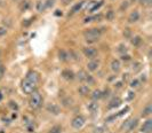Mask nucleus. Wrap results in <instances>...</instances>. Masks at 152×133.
Masks as SVG:
<instances>
[{"label": "nucleus", "instance_id": "obj_43", "mask_svg": "<svg viewBox=\"0 0 152 133\" xmlns=\"http://www.w3.org/2000/svg\"><path fill=\"white\" fill-rule=\"evenodd\" d=\"M109 93H110V91H109V90H105L104 92H102V97H106V96H109Z\"/></svg>", "mask_w": 152, "mask_h": 133}, {"label": "nucleus", "instance_id": "obj_26", "mask_svg": "<svg viewBox=\"0 0 152 133\" xmlns=\"http://www.w3.org/2000/svg\"><path fill=\"white\" fill-rule=\"evenodd\" d=\"M34 130H36V126H34V124L33 123H31L29 125H26V131L29 132V133H33Z\"/></svg>", "mask_w": 152, "mask_h": 133}, {"label": "nucleus", "instance_id": "obj_27", "mask_svg": "<svg viewBox=\"0 0 152 133\" xmlns=\"http://www.w3.org/2000/svg\"><path fill=\"white\" fill-rule=\"evenodd\" d=\"M54 3H55V0H47V1L44 3L45 8H50V7L54 6Z\"/></svg>", "mask_w": 152, "mask_h": 133}, {"label": "nucleus", "instance_id": "obj_8", "mask_svg": "<svg viewBox=\"0 0 152 133\" xmlns=\"http://www.w3.org/2000/svg\"><path fill=\"white\" fill-rule=\"evenodd\" d=\"M142 133H151L152 132V121L148 119L142 126Z\"/></svg>", "mask_w": 152, "mask_h": 133}, {"label": "nucleus", "instance_id": "obj_45", "mask_svg": "<svg viewBox=\"0 0 152 133\" xmlns=\"http://www.w3.org/2000/svg\"><path fill=\"white\" fill-rule=\"evenodd\" d=\"M101 15H97V16H93L92 17V21H99V20H101Z\"/></svg>", "mask_w": 152, "mask_h": 133}, {"label": "nucleus", "instance_id": "obj_50", "mask_svg": "<svg viewBox=\"0 0 152 133\" xmlns=\"http://www.w3.org/2000/svg\"><path fill=\"white\" fill-rule=\"evenodd\" d=\"M1 99H2V94L0 93V101H1Z\"/></svg>", "mask_w": 152, "mask_h": 133}, {"label": "nucleus", "instance_id": "obj_2", "mask_svg": "<svg viewBox=\"0 0 152 133\" xmlns=\"http://www.w3.org/2000/svg\"><path fill=\"white\" fill-rule=\"evenodd\" d=\"M29 104L33 109H38L39 107H41V104H42V96H41V94L39 92H36V91L31 93Z\"/></svg>", "mask_w": 152, "mask_h": 133}, {"label": "nucleus", "instance_id": "obj_15", "mask_svg": "<svg viewBox=\"0 0 152 133\" xmlns=\"http://www.w3.org/2000/svg\"><path fill=\"white\" fill-rule=\"evenodd\" d=\"M98 65H99L98 61H91L87 64V68H88V70H91V71H95V70H97Z\"/></svg>", "mask_w": 152, "mask_h": 133}, {"label": "nucleus", "instance_id": "obj_5", "mask_svg": "<svg viewBox=\"0 0 152 133\" xmlns=\"http://www.w3.org/2000/svg\"><path fill=\"white\" fill-rule=\"evenodd\" d=\"M85 122H86L85 117L81 116V115H78V116H75L73 119H72L71 125H72V127H74V128H77V130H79V128H81V127L85 125Z\"/></svg>", "mask_w": 152, "mask_h": 133}, {"label": "nucleus", "instance_id": "obj_22", "mask_svg": "<svg viewBox=\"0 0 152 133\" xmlns=\"http://www.w3.org/2000/svg\"><path fill=\"white\" fill-rule=\"evenodd\" d=\"M101 97H102V92L99 90H95L94 92H93V94H92L93 100H98V99H101Z\"/></svg>", "mask_w": 152, "mask_h": 133}, {"label": "nucleus", "instance_id": "obj_36", "mask_svg": "<svg viewBox=\"0 0 152 133\" xmlns=\"http://www.w3.org/2000/svg\"><path fill=\"white\" fill-rule=\"evenodd\" d=\"M151 1H152V0H140L141 5H144V6H150Z\"/></svg>", "mask_w": 152, "mask_h": 133}, {"label": "nucleus", "instance_id": "obj_12", "mask_svg": "<svg viewBox=\"0 0 152 133\" xmlns=\"http://www.w3.org/2000/svg\"><path fill=\"white\" fill-rule=\"evenodd\" d=\"M120 104H121V100H120V97H113V99L110 101V103H109V108H110V109H112V108L119 107Z\"/></svg>", "mask_w": 152, "mask_h": 133}, {"label": "nucleus", "instance_id": "obj_20", "mask_svg": "<svg viewBox=\"0 0 152 133\" xmlns=\"http://www.w3.org/2000/svg\"><path fill=\"white\" fill-rule=\"evenodd\" d=\"M87 108H88V110L91 111V113L94 114V113H96V111L98 110V104L96 102H91V103H88Z\"/></svg>", "mask_w": 152, "mask_h": 133}, {"label": "nucleus", "instance_id": "obj_52", "mask_svg": "<svg viewBox=\"0 0 152 133\" xmlns=\"http://www.w3.org/2000/svg\"><path fill=\"white\" fill-rule=\"evenodd\" d=\"M0 3H1V0H0Z\"/></svg>", "mask_w": 152, "mask_h": 133}, {"label": "nucleus", "instance_id": "obj_29", "mask_svg": "<svg viewBox=\"0 0 152 133\" xmlns=\"http://www.w3.org/2000/svg\"><path fill=\"white\" fill-rule=\"evenodd\" d=\"M102 5H103V1H99L98 3H95V5H94V6H93V7H92V8H91V9H89V10H91V12L93 13V12H95V10H96V9H98V8H99V7H101Z\"/></svg>", "mask_w": 152, "mask_h": 133}, {"label": "nucleus", "instance_id": "obj_17", "mask_svg": "<svg viewBox=\"0 0 152 133\" xmlns=\"http://www.w3.org/2000/svg\"><path fill=\"white\" fill-rule=\"evenodd\" d=\"M132 44H133V46H135V47H140L141 44H142V38H141L140 36L133 37L132 38Z\"/></svg>", "mask_w": 152, "mask_h": 133}, {"label": "nucleus", "instance_id": "obj_31", "mask_svg": "<svg viewBox=\"0 0 152 133\" xmlns=\"http://www.w3.org/2000/svg\"><path fill=\"white\" fill-rule=\"evenodd\" d=\"M124 36H125V38H127V39H129L130 36H132V31H130V29H125V31H124Z\"/></svg>", "mask_w": 152, "mask_h": 133}, {"label": "nucleus", "instance_id": "obj_30", "mask_svg": "<svg viewBox=\"0 0 152 133\" xmlns=\"http://www.w3.org/2000/svg\"><path fill=\"white\" fill-rule=\"evenodd\" d=\"M118 52H119V53H121V54H125L126 52H127V47H126L124 44H121V45H120V46L118 47Z\"/></svg>", "mask_w": 152, "mask_h": 133}, {"label": "nucleus", "instance_id": "obj_34", "mask_svg": "<svg viewBox=\"0 0 152 133\" xmlns=\"http://www.w3.org/2000/svg\"><path fill=\"white\" fill-rule=\"evenodd\" d=\"M37 8H38V10H39V12H44V10L46 9V8H45V5H44L42 2H39V3H38V5H37Z\"/></svg>", "mask_w": 152, "mask_h": 133}, {"label": "nucleus", "instance_id": "obj_48", "mask_svg": "<svg viewBox=\"0 0 152 133\" xmlns=\"http://www.w3.org/2000/svg\"><path fill=\"white\" fill-rule=\"evenodd\" d=\"M55 15H56V16H60V15H62V12H61V10H56Z\"/></svg>", "mask_w": 152, "mask_h": 133}, {"label": "nucleus", "instance_id": "obj_37", "mask_svg": "<svg viewBox=\"0 0 152 133\" xmlns=\"http://www.w3.org/2000/svg\"><path fill=\"white\" fill-rule=\"evenodd\" d=\"M6 33H7V29H6V28H3V26H0V37L5 36Z\"/></svg>", "mask_w": 152, "mask_h": 133}, {"label": "nucleus", "instance_id": "obj_3", "mask_svg": "<svg viewBox=\"0 0 152 133\" xmlns=\"http://www.w3.org/2000/svg\"><path fill=\"white\" fill-rule=\"evenodd\" d=\"M22 88L24 91V93L31 94L32 92H34V90H36V83H33V82H31V80L25 78V80L22 83Z\"/></svg>", "mask_w": 152, "mask_h": 133}, {"label": "nucleus", "instance_id": "obj_16", "mask_svg": "<svg viewBox=\"0 0 152 133\" xmlns=\"http://www.w3.org/2000/svg\"><path fill=\"white\" fill-rule=\"evenodd\" d=\"M151 113H152V104L149 103V104H148V106L142 110V117L149 116V115H151Z\"/></svg>", "mask_w": 152, "mask_h": 133}, {"label": "nucleus", "instance_id": "obj_33", "mask_svg": "<svg viewBox=\"0 0 152 133\" xmlns=\"http://www.w3.org/2000/svg\"><path fill=\"white\" fill-rule=\"evenodd\" d=\"M9 107L12 108L13 110H17V109H18V106H17V103L14 102V101H9Z\"/></svg>", "mask_w": 152, "mask_h": 133}, {"label": "nucleus", "instance_id": "obj_35", "mask_svg": "<svg viewBox=\"0 0 152 133\" xmlns=\"http://www.w3.org/2000/svg\"><path fill=\"white\" fill-rule=\"evenodd\" d=\"M140 85V80L139 79H134V80H132V83H130V86L132 87H137Z\"/></svg>", "mask_w": 152, "mask_h": 133}, {"label": "nucleus", "instance_id": "obj_11", "mask_svg": "<svg viewBox=\"0 0 152 133\" xmlns=\"http://www.w3.org/2000/svg\"><path fill=\"white\" fill-rule=\"evenodd\" d=\"M26 79H29V80H31V82H33V83L37 84L38 80H39V76H38L37 72L30 71V72H27V75H26Z\"/></svg>", "mask_w": 152, "mask_h": 133}, {"label": "nucleus", "instance_id": "obj_46", "mask_svg": "<svg viewBox=\"0 0 152 133\" xmlns=\"http://www.w3.org/2000/svg\"><path fill=\"white\" fill-rule=\"evenodd\" d=\"M61 1L63 2V5H69V3L72 2V1H73V0H61Z\"/></svg>", "mask_w": 152, "mask_h": 133}, {"label": "nucleus", "instance_id": "obj_49", "mask_svg": "<svg viewBox=\"0 0 152 133\" xmlns=\"http://www.w3.org/2000/svg\"><path fill=\"white\" fill-rule=\"evenodd\" d=\"M122 85V83H117V87H121Z\"/></svg>", "mask_w": 152, "mask_h": 133}, {"label": "nucleus", "instance_id": "obj_24", "mask_svg": "<svg viewBox=\"0 0 152 133\" xmlns=\"http://www.w3.org/2000/svg\"><path fill=\"white\" fill-rule=\"evenodd\" d=\"M82 5H84V2H78V3H75V5L73 6V8H72V13H77L78 10L82 7Z\"/></svg>", "mask_w": 152, "mask_h": 133}, {"label": "nucleus", "instance_id": "obj_51", "mask_svg": "<svg viewBox=\"0 0 152 133\" xmlns=\"http://www.w3.org/2000/svg\"><path fill=\"white\" fill-rule=\"evenodd\" d=\"M0 133H3V132H2V130H0Z\"/></svg>", "mask_w": 152, "mask_h": 133}, {"label": "nucleus", "instance_id": "obj_41", "mask_svg": "<svg viewBox=\"0 0 152 133\" xmlns=\"http://www.w3.org/2000/svg\"><path fill=\"white\" fill-rule=\"evenodd\" d=\"M127 7H128V1H124V2L121 3V7H120V9L124 10V9H126Z\"/></svg>", "mask_w": 152, "mask_h": 133}, {"label": "nucleus", "instance_id": "obj_47", "mask_svg": "<svg viewBox=\"0 0 152 133\" xmlns=\"http://www.w3.org/2000/svg\"><path fill=\"white\" fill-rule=\"evenodd\" d=\"M128 94H129V96H128V100H132L133 97H134V95H135V94H134L133 92H129Z\"/></svg>", "mask_w": 152, "mask_h": 133}, {"label": "nucleus", "instance_id": "obj_1", "mask_svg": "<svg viewBox=\"0 0 152 133\" xmlns=\"http://www.w3.org/2000/svg\"><path fill=\"white\" fill-rule=\"evenodd\" d=\"M84 36L87 43H96L101 37V30L95 29V28L94 29H88L84 32Z\"/></svg>", "mask_w": 152, "mask_h": 133}, {"label": "nucleus", "instance_id": "obj_6", "mask_svg": "<svg viewBox=\"0 0 152 133\" xmlns=\"http://www.w3.org/2000/svg\"><path fill=\"white\" fill-rule=\"evenodd\" d=\"M84 54L88 59H94L97 55V50L94 47H85L84 48Z\"/></svg>", "mask_w": 152, "mask_h": 133}, {"label": "nucleus", "instance_id": "obj_21", "mask_svg": "<svg viewBox=\"0 0 152 133\" xmlns=\"http://www.w3.org/2000/svg\"><path fill=\"white\" fill-rule=\"evenodd\" d=\"M30 7V2L27 1V0H23L22 2L20 3V9H21V12H24V10H26L27 8Z\"/></svg>", "mask_w": 152, "mask_h": 133}, {"label": "nucleus", "instance_id": "obj_14", "mask_svg": "<svg viewBox=\"0 0 152 133\" xmlns=\"http://www.w3.org/2000/svg\"><path fill=\"white\" fill-rule=\"evenodd\" d=\"M58 59H60L61 61H68L69 60V53L68 52H65L64 50H61V51H58Z\"/></svg>", "mask_w": 152, "mask_h": 133}, {"label": "nucleus", "instance_id": "obj_28", "mask_svg": "<svg viewBox=\"0 0 152 133\" xmlns=\"http://www.w3.org/2000/svg\"><path fill=\"white\" fill-rule=\"evenodd\" d=\"M61 131H62L61 126H54V127L50 128V131L48 133H61Z\"/></svg>", "mask_w": 152, "mask_h": 133}, {"label": "nucleus", "instance_id": "obj_53", "mask_svg": "<svg viewBox=\"0 0 152 133\" xmlns=\"http://www.w3.org/2000/svg\"><path fill=\"white\" fill-rule=\"evenodd\" d=\"M133 1H134V0H133Z\"/></svg>", "mask_w": 152, "mask_h": 133}, {"label": "nucleus", "instance_id": "obj_42", "mask_svg": "<svg viewBox=\"0 0 152 133\" xmlns=\"http://www.w3.org/2000/svg\"><path fill=\"white\" fill-rule=\"evenodd\" d=\"M129 110V108L128 107H126L125 108V109H124V110H121V111H120V113L118 114V115H117V116H121V115H124V114H126V111H128Z\"/></svg>", "mask_w": 152, "mask_h": 133}, {"label": "nucleus", "instance_id": "obj_9", "mask_svg": "<svg viewBox=\"0 0 152 133\" xmlns=\"http://www.w3.org/2000/svg\"><path fill=\"white\" fill-rule=\"evenodd\" d=\"M140 19V13L137 12V10H134V12H132L129 14V16H128V22L129 23H135L137 22Z\"/></svg>", "mask_w": 152, "mask_h": 133}, {"label": "nucleus", "instance_id": "obj_10", "mask_svg": "<svg viewBox=\"0 0 152 133\" xmlns=\"http://www.w3.org/2000/svg\"><path fill=\"white\" fill-rule=\"evenodd\" d=\"M62 76L66 80H72V79H74V77H75L73 71H71V70H69V69L63 70V71H62Z\"/></svg>", "mask_w": 152, "mask_h": 133}, {"label": "nucleus", "instance_id": "obj_32", "mask_svg": "<svg viewBox=\"0 0 152 133\" xmlns=\"http://www.w3.org/2000/svg\"><path fill=\"white\" fill-rule=\"evenodd\" d=\"M86 83L88 84V85H93V84L95 83V80H94V78L91 76V75H88V77H87V79H86Z\"/></svg>", "mask_w": 152, "mask_h": 133}, {"label": "nucleus", "instance_id": "obj_39", "mask_svg": "<svg viewBox=\"0 0 152 133\" xmlns=\"http://www.w3.org/2000/svg\"><path fill=\"white\" fill-rule=\"evenodd\" d=\"M93 133H104V127H97V128H95Z\"/></svg>", "mask_w": 152, "mask_h": 133}, {"label": "nucleus", "instance_id": "obj_25", "mask_svg": "<svg viewBox=\"0 0 152 133\" xmlns=\"http://www.w3.org/2000/svg\"><path fill=\"white\" fill-rule=\"evenodd\" d=\"M113 19H115V12H113V10H109V12L106 13V20L112 21Z\"/></svg>", "mask_w": 152, "mask_h": 133}, {"label": "nucleus", "instance_id": "obj_40", "mask_svg": "<svg viewBox=\"0 0 152 133\" xmlns=\"http://www.w3.org/2000/svg\"><path fill=\"white\" fill-rule=\"evenodd\" d=\"M121 60L122 61H129L130 60V56H129V55H127V54H122L121 55Z\"/></svg>", "mask_w": 152, "mask_h": 133}, {"label": "nucleus", "instance_id": "obj_23", "mask_svg": "<svg viewBox=\"0 0 152 133\" xmlns=\"http://www.w3.org/2000/svg\"><path fill=\"white\" fill-rule=\"evenodd\" d=\"M72 102H73V100L71 99V97H64L63 100H62V104H63L64 107H70L71 104H72Z\"/></svg>", "mask_w": 152, "mask_h": 133}, {"label": "nucleus", "instance_id": "obj_19", "mask_svg": "<svg viewBox=\"0 0 152 133\" xmlns=\"http://www.w3.org/2000/svg\"><path fill=\"white\" fill-rule=\"evenodd\" d=\"M77 77L80 82H86V79H87V77H88V73L86 71H84V70H80V71L78 72Z\"/></svg>", "mask_w": 152, "mask_h": 133}, {"label": "nucleus", "instance_id": "obj_44", "mask_svg": "<svg viewBox=\"0 0 152 133\" xmlns=\"http://www.w3.org/2000/svg\"><path fill=\"white\" fill-rule=\"evenodd\" d=\"M30 24H31V20H25V21L23 22V25H24V26H29Z\"/></svg>", "mask_w": 152, "mask_h": 133}, {"label": "nucleus", "instance_id": "obj_7", "mask_svg": "<svg viewBox=\"0 0 152 133\" xmlns=\"http://www.w3.org/2000/svg\"><path fill=\"white\" fill-rule=\"evenodd\" d=\"M46 109L48 113H50V114H53V115H58L61 113V108L57 106V104H55V103H48L47 104V107H46Z\"/></svg>", "mask_w": 152, "mask_h": 133}, {"label": "nucleus", "instance_id": "obj_4", "mask_svg": "<svg viewBox=\"0 0 152 133\" xmlns=\"http://www.w3.org/2000/svg\"><path fill=\"white\" fill-rule=\"evenodd\" d=\"M137 125H139V119H136V118L135 119H127L125 123L122 124L121 128L125 130L126 132H129V131H133Z\"/></svg>", "mask_w": 152, "mask_h": 133}, {"label": "nucleus", "instance_id": "obj_18", "mask_svg": "<svg viewBox=\"0 0 152 133\" xmlns=\"http://www.w3.org/2000/svg\"><path fill=\"white\" fill-rule=\"evenodd\" d=\"M111 69L115 72H118L120 70V61L119 60H113L111 62Z\"/></svg>", "mask_w": 152, "mask_h": 133}, {"label": "nucleus", "instance_id": "obj_38", "mask_svg": "<svg viewBox=\"0 0 152 133\" xmlns=\"http://www.w3.org/2000/svg\"><path fill=\"white\" fill-rule=\"evenodd\" d=\"M3 75H5V66L2 64H0V79L3 77Z\"/></svg>", "mask_w": 152, "mask_h": 133}, {"label": "nucleus", "instance_id": "obj_13", "mask_svg": "<svg viewBox=\"0 0 152 133\" xmlns=\"http://www.w3.org/2000/svg\"><path fill=\"white\" fill-rule=\"evenodd\" d=\"M78 92L80 95L82 96H85V95H88V93L91 92V90H89V87L87 85H81L80 87L78 88Z\"/></svg>", "mask_w": 152, "mask_h": 133}]
</instances>
